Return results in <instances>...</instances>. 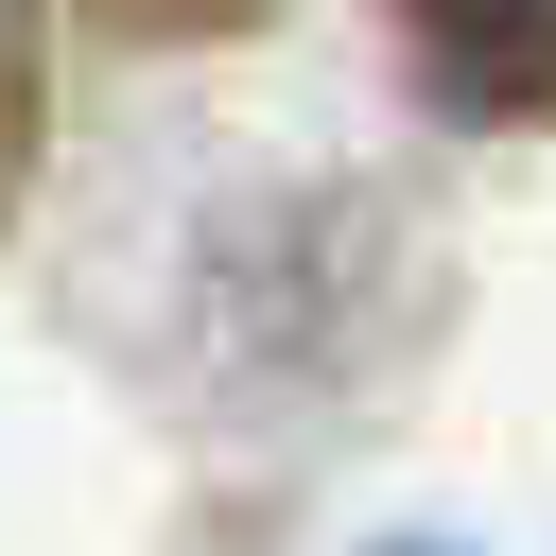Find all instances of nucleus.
I'll return each mask as SVG.
<instances>
[{"instance_id": "obj_2", "label": "nucleus", "mask_w": 556, "mask_h": 556, "mask_svg": "<svg viewBox=\"0 0 556 556\" xmlns=\"http://www.w3.org/2000/svg\"><path fill=\"white\" fill-rule=\"evenodd\" d=\"M17 191H35V35L0 0V226H17Z\"/></svg>"}, {"instance_id": "obj_1", "label": "nucleus", "mask_w": 556, "mask_h": 556, "mask_svg": "<svg viewBox=\"0 0 556 556\" xmlns=\"http://www.w3.org/2000/svg\"><path fill=\"white\" fill-rule=\"evenodd\" d=\"M452 122H556V0H382Z\"/></svg>"}, {"instance_id": "obj_3", "label": "nucleus", "mask_w": 556, "mask_h": 556, "mask_svg": "<svg viewBox=\"0 0 556 556\" xmlns=\"http://www.w3.org/2000/svg\"><path fill=\"white\" fill-rule=\"evenodd\" d=\"M70 17H104V35H139V52H174V35H243L261 0H70Z\"/></svg>"}]
</instances>
